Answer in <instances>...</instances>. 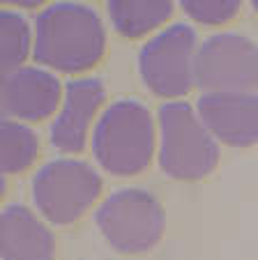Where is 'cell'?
I'll use <instances>...</instances> for the list:
<instances>
[{"instance_id": "6da1fadb", "label": "cell", "mask_w": 258, "mask_h": 260, "mask_svg": "<svg viewBox=\"0 0 258 260\" xmlns=\"http://www.w3.org/2000/svg\"><path fill=\"white\" fill-rule=\"evenodd\" d=\"M106 32L97 12L78 3H55L35 21L33 55L58 72H85L99 62Z\"/></svg>"}, {"instance_id": "7a4b0ae2", "label": "cell", "mask_w": 258, "mask_h": 260, "mask_svg": "<svg viewBox=\"0 0 258 260\" xmlns=\"http://www.w3.org/2000/svg\"><path fill=\"white\" fill-rule=\"evenodd\" d=\"M97 164L113 175H136L146 171L155 152V124L141 102H113L99 118L93 134Z\"/></svg>"}, {"instance_id": "3957f363", "label": "cell", "mask_w": 258, "mask_h": 260, "mask_svg": "<svg viewBox=\"0 0 258 260\" xmlns=\"http://www.w3.org/2000/svg\"><path fill=\"white\" fill-rule=\"evenodd\" d=\"M219 161V145L185 102L159 108V166L168 177L194 182L210 175Z\"/></svg>"}, {"instance_id": "277c9868", "label": "cell", "mask_w": 258, "mask_h": 260, "mask_svg": "<svg viewBox=\"0 0 258 260\" xmlns=\"http://www.w3.org/2000/svg\"><path fill=\"white\" fill-rule=\"evenodd\" d=\"M95 221L116 251L143 253L161 240L166 214L152 193L143 189H120L99 205Z\"/></svg>"}, {"instance_id": "5b68a950", "label": "cell", "mask_w": 258, "mask_h": 260, "mask_svg": "<svg viewBox=\"0 0 258 260\" xmlns=\"http://www.w3.org/2000/svg\"><path fill=\"white\" fill-rule=\"evenodd\" d=\"M102 177L90 164L78 159H55L33 177V201L55 226L74 223L97 201Z\"/></svg>"}, {"instance_id": "8992f818", "label": "cell", "mask_w": 258, "mask_h": 260, "mask_svg": "<svg viewBox=\"0 0 258 260\" xmlns=\"http://www.w3.org/2000/svg\"><path fill=\"white\" fill-rule=\"evenodd\" d=\"M196 32L191 25H168L138 53V72L143 83L159 97L187 94L196 83Z\"/></svg>"}, {"instance_id": "52a82bcc", "label": "cell", "mask_w": 258, "mask_h": 260, "mask_svg": "<svg viewBox=\"0 0 258 260\" xmlns=\"http://www.w3.org/2000/svg\"><path fill=\"white\" fill-rule=\"evenodd\" d=\"M194 81L205 92H253L258 88V46L235 32L212 35L196 51Z\"/></svg>"}, {"instance_id": "ba28073f", "label": "cell", "mask_w": 258, "mask_h": 260, "mask_svg": "<svg viewBox=\"0 0 258 260\" xmlns=\"http://www.w3.org/2000/svg\"><path fill=\"white\" fill-rule=\"evenodd\" d=\"M196 113L214 141L233 147L258 143V94L205 92L196 102Z\"/></svg>"}, {"instance_id": "9c48e42d", "label": "cell", "mask_w": 258, "mask_h": 260, "mask_svg": "<svg viewBox=\"0 0 258 260\" xmlns=\"http://www.w3.org/2000/svg\"><path fill=\"white\" fill-rule=\"evenodd\" d=\"M63 85L51 72L39 67H21L3 81V113L7 118L37 122L58 108Z\"/></svg>"}, {"instance_id": "30bf717a", "label": "cell", "mask_w": 258, "mask_h": 260, "mask_svg": "<svg viewBox=\"0 0 258 260\" xmlns=\"http://www.w3.org/2000/svg\"><path fill=\"white\" fill-rule=\"evenodd\" d=\"M104 85L99 79L69 81L65 88L63 108L51 124V143L60 152H81L88 141V132L97 108L102 106Z\"/></svg>"}, {"instance_id": "8fae6325", "label": "cell", "mask_w": 258, "mask_h": 260, "mask_svg": "<svg viewBox=\"0 0 258 260\" xmlns=\"http://www.w3.org/2000/svg\"><path fill=\"white\" fill-rule=\"evenodd\" d=\"M3 260H53L55 240L51 231L23 205H10L0 214Z\"/></svg>"}, {"instance_id": "7c38bea8", "label": "cell", "mask_w": 258, "mask_h": 260, "mask_svg": "<svg viewBox=\"0 0 258 260\" xmlns=\"http://www.w3.org/2000/svg\"><path fill=\"white\" fill-rule=\"evenodd\" d=\"M113 28L125 37H143L173 14L170 0H111L106 3Z\"/></svg>"}, {"instance_id": "4fadbf2b", "label": "cell", "mask_w": 258, "mask_h": 260, "mask_svg": "<svg viewBox=\"0 0 258 260\" xmlns=\"http://www.w3.org/2000/svg\"><path fill=\"white\" fill-rule=\"evenodd\" d=\"M39 141L25 124L5 118L0 122V166L5 173H21L37 159Z\"/></svg>"}, {"instance_id": "5bb4252c", "label": "cell", "mask_w": 258, "mask_h": 260, "mask_svg": "<svg viewBox=\"0 0 258 260\" xmlns=\"http://www.w3.org/2000/svg\"><path fill=\"white\" fill-rule=\"evenodd\" d=\"M30 44H35V40L30 37L28 21L16 12H0V67L5 76L21 69V62L30 53Z\"/></svg>"}, {"instance_id": "9a60e30c", "label": "cell", "mask_w": 258, "mask_h": 260, "mask_svg": "<svg viewBox=\"0 0 258 260\" xmlns=\"http://www.w3.org/2000/svg\"><path fill=\"white\" fill-rule=\"evenodd\" d=\"M187 16L203 25H219L231 21L240 12V0H182Z\"/></svg>"}, {"instance_id": "2e32d148", "label": "cell", "mask_w": 258, "mask_h": 260, "mask_svg": "<svg viewBox=\"0 0 258 260\" xmlns=\"http://www.w3.org/2000/svg\"><path fill=\"white\" fill-rule=\"evenodd\" d=\"M251 5H253V10H256V12H258V0H253Z\"/></svg>"}]
</instances>
